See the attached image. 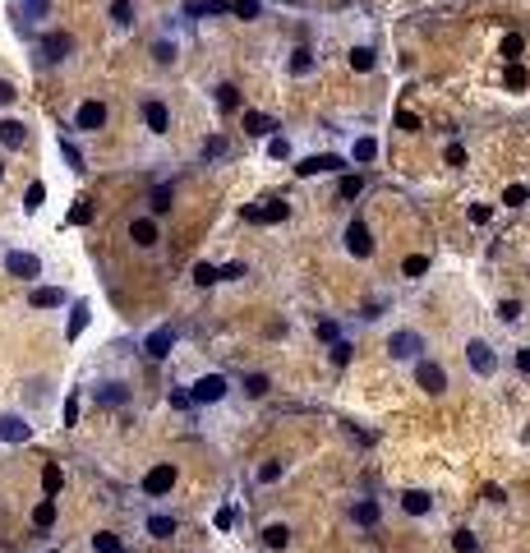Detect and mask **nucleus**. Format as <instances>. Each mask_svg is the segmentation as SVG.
<instances>
[{"instance_id": "1", "label": "nucleus", "mask_w": 530, "mask_h": 553, "mask_svg": "<svg viewBox=\"0 0 530 553\" xmlns=\"http://www.w3.org/2000/svg\"><path fill=\"white\" fill-rule=\"evenodd\" d=\"M221 397H226V378H221V374L199 378V383H194V392H189V401H221Z\"/></svg>"}, {"instance_id": "2", "label": "nucleus", "mask_w": 530, "mask_h": 553, "mask_svg": "<svg viewBox=\"0 0 530 553\" xmlns=\"http://www.w3.org/2000/svg\"><path fill=\"white\" fill-rule=\"evenodd\" d=\"M5 272H10V276H23V281H28V276L42 272V263H37L33 254H19V249H14V254H5Z\"/></svg>"}, {"instance_id": "3", "label": "nucleus", "mask_w": 530, "mask_h": 553, "mask_svg": "<svg viewBox=\"0 0 530 553\" xmlns=\"http://www.w3.org/2000/svg\"><path fill=\"white\" fill-rule=\"evenodd\" d=\"M171 484H176V470H171V465H153V470H148L144 475V489L148 493H171Z\"/></svg>"}, {"instance_id": "4", "label": "nucleus", "mask_w": 530, "mask_h": 553, "mask_svg": "<svg viewBox=\"0 0 530 553\" xmlns=\"http://www.w3.org/2000/svg\"><path fill=\"white\" fill-rule=\"evenodd\" d=\"M420 332H392V342H387V351H392V355H397V360H410V355H415V351H420Z\"/></svg>"}, {"instance_id": "5", "label": "nucleus", "mask_w": 530, "mask_h": 553, "mask_svg": "<svg viewBox=\"0 0 530 553\" xmlns=\"http://www.w3.org/2000/svg\"><path fill=\"white\" fill-rule=\"evenodd\" d=\"M300 176H323V171H342V157H332V153H323V157H305V162L295 166Z\"/></svg>"}, {"instance_id": "6", "label": "nucleus", "mask_w": 530, "mask_h": 553, "mask_svg": "<svg viewBox=\"0 0 530 553\" xmlns=\"http://www.w3.org/2000/svg\"><path fill=\"white\" fill-rule=\"evenodd\" d=\"M74 120H78V130H102V125H106V106H102V102H83Z\"/></svg>"}, {"instance_id": "7", "label": "nucleus", "mask_w": 530, "mask_h": 553, "mask_svg": "<svg viewBox=\"0 0 530 553\" xmlns=\"http://www.w3.org/2000/svg\"><path fill=\"white\" fill-rule=\"evenodd\" d=\"M346 249H351L355 258H365L369 249H374V240H369V231L360 226V221H351V226H346Z\"/></svg>"}, {"instance_id": "8", "label": "nucleus", "mask_w": 530, "mask_h": 553, "mask_svg": "<svg viewBox=\"0 0 530 553\" xmlns=\"http://www.w3.org/2000/svg\"><path fill=\"white\" fill-rule=\"evenodd\" d=\"M28 424L19 420V415H5V420H0V442H28Z\"/></svg>"}, {"instance_id": "9", "label": "nucleus", "mask_w": 530, "mask_h": 553, "mask_svg": "<svg viewBox=\"0 0 530 553\" xmlns=\"http://www.w3.org/2000/svg\"><path fill=\"white\" fill-rule=\"evenodd\" d=\"M171 346H176V332H171V328H157L153 337H148V355H153V360L171 355Z\"/></svg>"}, {"instance_id": "10", "label": "nucleus", "mask_w": 530, "mask_h": 553, "mask_svg": "<svg viewBox=\"0 0 530 553\" xmlns=\"http://www.w3.org/2000/svg\"><path fill=\"white\" fill-rule=\"evenodd\" d=\"M466 351H470V365H475V374H494V365H498V360H494V351H489L484 342H470Z\"/></svg>"}, {"instance_id": "11", "label": "nucleus", "mask_w": 530, "mask_h": 553, "mask_svg": "<svg viewBox=\"0 0 530 553\" xmlns=\"http://www.w3.org/2000/svg\"><path fill=\"white\" fill-rule=\"evenodd\" d=\"M130 240L144 244V249H148V244H157V221H153V217H139V221L130 226Z\"/></svg>"}, {"instance_id": "12", "label": "nucleus", "mask_w": 530, "mask_h": 553, "mask_svg": "<svg viewBox=\"0 0 530 553\" xmlns=\"http://www.w3.org/2000/svg\"><path fill=\"white\" fill-rule=\"evenodd\" d=\"M69 46H74V42H69L65 33H51V37L42 42V60H65V55H69Z\"/></svg>"}, {"instance_id": "13", "label": "nucleus", "mask_w": 530, "mask_h": 553, "mask_svg": "<svg viewBox=\"0 0 530 553\" xmlns=\"http://www.w3.org/2000/svg\"><path fill=\"white\" fill-rule=\"evenodd\" d=\"M0 144L5 148H23L28 144V130H23L19 120H0Z\"/></svg>"}, {"instance_id": "14", "label": "nucleus", "mask_w": 530, "mask_h": 553, "mask_svg": "<svg viewBox=\"0 0 530 553\" xmlns=\"http://www.w3.org/2000/svg\"><path fill=\"white\" fill-rule=\"evenodd\" d=\"M144 120H148V130H153V134H166L171 115H166V106H162V102H148V106H144Z\"/></svg>"}, {"instance_id": "15", "label": "nucleus", "mask_w": 530, "mask_h": 553, "mask_svg": "<svg viewBox=\"0 0 530 553\" xmlns=\"http://www.w3.org/2000/svg\"><path fill=\"white\" fill-rule=\"evenodd\" d=\"M415 378H420V387H429V392H442V387H447V378H442L438 365H420V369H415Z\"/></svg>"}, {"instance_id": "16", "label": "nucleus", "mask_w": 530, "mask_h": 553, "mask_svg": "<svg viewBox=\"0 0 530 553\" xmlns=\"http://www.w3.org/2000/svg\"><path fill=\"white\" fill-rule=\"evenodd\" d=\"M60 300H65V295H60V290H55V286H37L33 295H28V304H33V309H55Z\"/></svg>"}, {"instance_id": "17", "label": "nucleus", "mask_w": 530, "mask_h": 553, "mask_svg": "<svg viewBox=\"0 0 530 553\" xmlns=\"http://www.w3.org/2000/svg\"><path fill=\"white\" fill-rule=\"evenodd\" d=\"M244 217H249V221H281V217H286V203H267V208H249Z\"/></svg>"}, {"instance_id": "18", "label": "nucleus", "mask_w": 530, "mask_h": 553, "mask_svg": "<svg viewBox=\"0 0 530 553\" xmlns=\"http://www.w3.org/2000/svg\"><path fill=\"white\" fill-rule=\"evenodd\" d=\"M267 130H277L267 115H258V111H244V134H267Z\"/></svg>"}, {"instance_id": "19", "label": "nucleus", "mask_w": 530, "mask_h": 553, "mask_svg": "<svg viewBox=\"0 0 530 553\" xmlns=\"http://www.w3.org/2000/svg\"><path fill=\"white\" fill-rule=\"evenodd\" d=\"M51 521H55V503L46 498V503H37V507H33V526H37V531H46Z\"/></svg>"}, {"instance_id": "20", "label": "nucleus", "mask_w": 530, "mask_h": 553, "mask_svg": "<svg viewBox=\"0 0 530 553\" xmlns=\"http://www.w3.org/2000/svg\"><path fill=\"white\" fill-rule=\"evenodd\" d=\"M42 199H46V185H42V180H33V185H28V194H23V208L37 212V208H42Z\"/></svg>"}, {"instance_id": "21", "label": "nucleus", "mask_w": 530, "mask_h": 553, "mask_svg": "<svg viewBox=\"0 0 530 553\" xmlns=\"http://www.w3.org/2000/svg\"><path fill=\"white\" fill-rule=\"evenodd\" d=\"M42 484H46V493H60L65 475H60V465H55V461H46V470H42Z\"/></svg>"}, {"instance_id": "22", "label": "nucleus", "mask_w": 530, "mask_h": 553, "mask_svg": "<svg viewBox=\"0 0 530 553\" xmlns=\"http://www.w3.org/2000/svg\"><path fill=\"white\" fill-rule=\"evenodd\" d=\"M429 503H433V498L420 493V489H415V493H406V512H410V517H424V512H429Z\"/></svg>"}, {"instance_id": "23", "label": "nucleus", "mask_w": 530, "mask_h": 553, "mask_svg": "<svg viewBox=\"0 0 530 553\" xmlns=\"http://www.w3.org/2000/svg\"><path fill=\"white\" fill-rule=\"evenodd\" d=\"M263 540H267V549H286V544H291V531H286V526H267Z\"/></svg>"}, {"instance_id": "24", "label": "nucleus", "mask_w": 530, "mask_h": 553, "mask_svg": "<svg viewBox=\"0 0 530 553\" xmlns=\"http://www.w3.org/2000/svg\"><path fill=\"white\" fill-rule=\"evenodd\" d=\"M88 221H92V203H88V199H78L74 208H69V226H88Z\"/></svg>"}, {"instance_id": "25", "label": "nucleus", "mask_w": 530, "mask_h": 553, "mask_svg": "<svg viewBox=\"0 0 530 553\" xmlns=\"http://www.w3.org/2000/svg\"><path fill=\"white\" fill-rule=\"evenodd\" d=\"M217 102H221V111H240V88L221 83V88H217Z\"/></svg>"}, {"instance_id": "26", "label": "nucleus", "mask_w": 530, "mask_h": 553, "mask_svg": "<svg viewBox=\"0 0 530 553\" xmlns=\"http://www.w3.org/2000/svg\"><path fill=\"white\" fill-rule=\"evenodd\" d=\"M46 10H51V0H23V23L46 19Z\"/></svg>"}, {"instance_id": "27", "label": "nucleus", "mask_w": 530, "mask_h": 553, "mask_svg": "<svg viewBox=\"0 0 530 553\" xmlns=\"http://www.w3.org/2000/svg\"><path fill=\"white\" fill-rule=\"evenodd\" d=\"M92 549H97V553H125V549H120V540H116V535H111V531L92 535Z\"/></svg>"}, {"instance_id": "28", "label": "nucleus", "mask_w": 530, "mask_h": 553, "mask_svg": "<svg viewBox=\"0 0 530 553\" xmlns=\"http://www.w3.org/2000/svg\"><path fill=\"white\" fill-rule=\"evenodd\" d=\"M148 531H153L157 540H171V535H176V521H171V517H153V521H148Z\"/></svg>"}, {"instance_id": "29", "label": "nucleus", "mask_w": 530, "mask_h": 553, "mask_svg": "<svg viewBox=\"0 0 530 553\" xmlns=\"http://www.w3.org/2000/svg\"><path fill=\"white\" fill-rule=\"evenodd\" d=\"M97 401H102V406H125V387L106 383V387H102V392H97Z\"/></svg>"}, {"instance_id": "30", "label": "nucleus", "mask_w": 530, "mask_h": 553, "mask_svg": "<svg viewBox=\"0 0 530 553\" xmlns=\"http://www.w3.org/2000/svg\"><path fill=\"white\" fill-rule=\"evenodd\" d=\"M401 272H406V276H424V272H429V258H424V254H410L406 263H401Z\"/></svg>"}, {"instance_id": "31", "label": "nucleus", "mask_w": 530, "mask_h": 553, "mask_svg": "<svg viewBox=\"0 0 530 553\" xmlns=\"http://www.w3.org/2000/svg\"><path fill=\"white\" fill-rule=\"evenodd\" d=\"M83 328H88V304H74V314H69V337H78Z\"/></svg>"}, {"instance_id": "32", "label": "nucleus", "mask_w": 530, "mask_h": 553, "mask_svg": "<svg viewBox=\"0 0 530 553\" xmlns=\"http://www.w3.org/2000/svg\"><path fill=\"white\" fill-rule=\"evenodd\" d=\"M194 281H199V286H212V281H221V272L212 263H199V267H194Z\"/></svg>"}, {"instance_id": "33", "label": "nucleus", "mask_w": 530, "mask_h": 553, "mask_svg": "<svg viewBox=\"0 0 530 553\" xmlns=\"http://www.w3.org/2000/svg\"><path fill=\"white\" fill-rule=\"evenodd\" d=\"M360 189H365V180H360V176H346L342 185H337V194H342V199H355Z\"/></svg>"}, {"instance_id": "34", "label": "nucleus", "mask_w": 530, "mask_h": 553, "mask_svg": "<svg viewBox=\"0 0 530 553\" xmlns=\"http://www.w3.org/2000/svg\"><path fill=\"white\" fill-rule=\"evenodd\" d=\"M374 153H378L374 139H360V144H355V162H374Z\"/></svg>"}, {"instance_id": "35", "label": "nucleus", "mask_w": 530, "mask_h": 553, "mask_svg": "<svg viewBox=\"0 0 530 553\" xmlns=\"http://www.w3.org/2000/svg\"><path fill=\"white\" fill-rule=\"evenodd\" d=\"M355 521H360V526H374V521H378V507H374V503H360V507H355Z\"/></svg>"}, {"instance_id": "36", "label": "nucleus", "mask_w": 530, "mask_h": 553, "mask_svg": "<svg viewBox=\"0 0 530 553\" xmlns=\"http://www.w3.org/2000/svg\"><path fill=\"white\" fill-rule=\"evenodd\" d=\"M351 65L355 69H374V51H365V46H360V51H351Z\"/></svg>"}, {"instance_id": "37", "label": "nucleus", "mask_w": 530, "mask_h": 553, "mask_svg": "<svg viewBox=\"0 0 530 553\" xmlns=\"http://www.w3.org/2000/svg\"><path fill=\"white\" fill-rule=\"evenodd\" d=\"M526 199H530V189H526V185H512L508 194H503V203H512V208H517V203H526Z\"/></svg>"}, {"instance_id": "38", "label": "nucleus", "mask_w": 530, "mask_h": 553, "mask_svg": "<svg viewBox=\"0 0 530 553\" xmlns=\"http://www.w3.org/2000/svg\"><path fill=\"white\" fill-rule=\"evenodd\" d=\"M503 55H508V60H517V55H521V37H517V33L503 37Z\"/></svg>"}, {"instance_id": "39", "label": "nucleus", "mask_w": 530, "mask_h": 553, "mask_svg": "<svg viewBox=\"0 0 530 553\" xmlns=\"http://www.w3.org/2000/svg\"><path fill=\"white\" fill-rule=\"evenodd\" d=\"M231 10L240 14V19H254V14H258V0H235Z\"/></svg>"}, {"instance_id": "40", "label": "nucleus", "mask_w": 530, "mask_h": 553, "mask_svg": "<svg viewBox=\"0 0 530 553\" xmlns=\"http://www.w3.org/2000/svg\"><path fill=\"white\" fill-rule=\"evenodd\" d=\"M291 69H295V74H309V69H314L309 51H295V60H291Z\"/></svg>"}, {"instance_id": "41", "label": "nucleus", "mask_w": 530, "mask_h": 553, "mask_svg": "<svg viewBox=\"0 0 530 553\" xmlns=\"http://www.w3.org/2000/svg\"><path fill=\"white\" fill-rule=\"evenodd\" d=\"M508 88H526V69L521 65H508Z\"/></svg>"}, {"instance_id": "42", "label": "nucleus", "mask_w": 530, "mask_h": 553, "mask_svg": "<svg viewBox=\"0 0 530 553\" xmlns=\"http://www.w3.org/2000/svg\"><path fill=\"white\" fill-rule=\"evenodd\" d=\"M171 208V189H153V212H166Z\"/></svg>"}, {"instance_id": "43", "label": "nucleus", "mask_w": 530, "mask_h": 553, "mask_svg": "<svg viewBox=\"0 0 530 553\" xmlns=\"http://www.w3.org/2000/svg\"><path fill=\"white\" fill-rule=\"evenodd\" d=\"M475 549H480V540H475V535H466V531L456 535V553H475Z\"/></svg>"}, {"instance_id": "44", "label": "nucleus", "mask_w": 530, "mask_h": 553, "mask_svg": "<svg viewBox=\"0 0 530 553\" xmlns=\"http://www.w3.org/2000/svg\"><path fill=\"white\" fill-rule=\"evenodd\" d=\"M203 157H226V139H208V144H203Z\"/></svg>"}, {"instance_id": "45", "label": "nucleus", "mask_w": 530, "mask_h": 553, "mask_svg": "<svg viewBox=\"0 0 530 553\" xmlns=\"http://www.w3.org/2000/svg\"><path fill=\"white\" fill-rule=\"evenodd\" d=\"M60 153H65V162L74 166V171H83V157H78V148H74V144H60Z\"/></svg>"}, {"instance_id": "46", "label": "nucleus", "mask_w": 530, "mask_h": 553, "mask_svg": "<svg viewBox=\"0 0 530 553\" xmlns=\"http://www.w3.org/2000/svg\"><path fill=\"white\" fill-rule=\"evenodd\" d=\"M332 360H337V365H351V342H337V346H332Z\"/></svg>"}, {"instance_id": "47", "label": "nucleus", "mask_w": 530, "mask_h": 553, "mask_svg": "<svg viewBox=\"0 0 530 553\" xmlns=\"http://www.w3.org/2000/svg\"><path fill=\"white\" fill-rule=\"evenodd\" d=\"M111 19H116V23H130V0H116V5H111Z\"/></svg>"}, {"instance_id": "48", "label": "nucleus", "mask_w": 530, "mask_h": 553, "mask_svg": "<svg viewBox=\"0 0 530 553\" xmlns=\"http://www.w3.org/2000/svg\"><path fill=\"white\" fill-rule=\"evenodd\" d=\"M244 387H249V397H263V392H267V378H263V374H254Z\"/></svg>"}, {"instance_id": "49", "label": "nucleus", "mask_w": 530, "mask_h": 553, "mask_svg": "<svg viewBox=\"0 0 530 553\" xmlns=\"http://www.w3.org/2000/svg\"><path fill=\"white\" fill-rule=\"evenodd\" d=\"M258 479H263V484H272V479H281V465H277V461H267L263 470H258Z\"/></svg>"}, {"instance_id": "50", "label": "nucleus", "mask_w": 530, "mask_h": 553, "mask_svg": "<svg viewBox=\"0 0 530 553\" xmlns=\"http://www.w3.org/2000/svg\"><path fill=\"white\" fill-rule=\"evenodd\" d=\"M461 162H466V148L452 144V148H447V166H461Z\"/></svg>"}, {"instance_id": "51", "label": "nucleus", "mask_w": 530, "mask_h": 553, "mask_svg": "<svg viewBox=\"0 0 530 553\" xmlns=\"http://www.w3.org/2000/svg\"><path fill=\"white\" fill-rule=\"evenodd\" d=\"M503 318H508V323L521 318V304H517V300H508V304H503Z\"/></svg>"}, {"instance_id": "52", "label": "nucleus", "mask_w": 530, "mask_h": 553, "mask_svg": "<svg viewBox=\"0 0 530 553\" xmlns=\"http://www.w3.org/2000/svg\"><path fill=\"white\" fill-rule=\"evenodd\" d=\"M74 420H78V397H69L65 401V424H74Z\"/></svg>"}, {"instance_id": "53", "label": "nucleus", "mask_w": 530, "mask_h": 553, "mask_svg": "<svg viewBox=\"0 0 530 553\" xmlns=\"http://www.w3.org/2000/svg\"><path fill=\"white\" fill-rule=\"evenodd\" d=\"M14 102V83H5V78H0V106H10Z\"/></svg>"}, {"instance_id": "54", "label": "nucleus", "mask_w": 530, "mask_h": 553, "mask_svg": "<svg viewBox=\"0 0 530 553\" xmlns=\"http://www.w3.org/2000/svg\"><path fill=\"white\" fill-rule=\"evenodd\" d=\"M397 125H401V130H420V120H415L410 111H401V115H397Z\"/></svg>"}, {"instance_id": "55", "label": "nucleus", "mask_w": 530, "mask_h": 553, "mask_svg": "<svg viewBox=\"0 0 530 553\" xmlns=\"http://www.w3.org/2000/svg\"><path fill=\"white\" fill-rule=\"evenodd\" d=\"M517 369H521V374H530V351H521V355H517Z\"/></svg>"}, {"instance_id": "56", "label": "nucleus", "mask_w": 530, "mask_h": 553, "mask_svg": "<svg viewBox=\"0 0 530 553\" xmlns=\"http://www.w3.org/2000/svg\"><path fill=\"white\" fill-rule=\"evenodd\" d=\"M0 180H5V162H0Z\"/></svg>"}]
</instances>
